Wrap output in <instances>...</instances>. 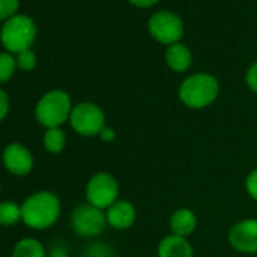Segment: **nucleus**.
Here are the masks:
<instances>
[{
    "label": "nucleus",
    "instance_id": "9",
    "mask_svg": "<svg viewBox=\"0 0 257 257\" xmlns=\"http://www.w3.org/2000/svg\"><path fill=\"white\" fill-rule=\"evenodd\" d=\"M150 34L164 44H174L183 35V25L180 19L171 13H158L150 19Z\"/></svg>",
    "mask_w": 257,
    "mask_h": 257
},
{
    "label": "nucleus",
    "instance_id": "18",
    "mask_svg": "<svg viewBox=\"0 0 257 257\" xmlns=\"http://www.w3.org/2000/svg\"><path fill=\"white\" fill-rule=\"evenodd\" d=\"M85 257H116V254L106 242H94L85 249Z\"/></svg>",
    "mask_w": 257,
    "mask_h": 257
},
{
    "label": "nucleus",
    "instance_id": "17",
    "mask_svg": "<svg viewBox=\"0 0 257 257\" xmlns=\"http://www.w3.org/2000/svg\"><path fill=\"white\" fill-rule=\"evenodd\" d=\"M22 219V206L13 201L0 203V224L14 225Z\"/></svg>",
    "mask_w": 257,
    "mask_h": 257
},
{
    "label": "nucleus",
    "instance_id": "13",
    "mask_svg": "<svg viewBox=\"0 0 257 257\" xmlns=\"http://www.w3.org/2000/svg\"><path fill=\"white\" fill-rule=\"evenodd\" d=\"M170 228H171L173 234L182 236V237H188L197 228V216H195V213L191 209H188V207L177 209L171 215Z\"/></svg>",
    "mask_w": 257,
    "mask_h": 257
},
{
    "label": "nucleus",
    "instance_id": "24",
    "mask_svg": "<svg viewBox=\"0 0 257 257\" xmlns=\"http://www.w3.org/2000/svg\"><path fill=\"white\" fill-rule=\"evenodd\" d=\"M10 110V98L5 91L0 89V121H2Z\"/></svg>",
    "mask_w": 257,
    "mask_h": 257
},
{
    "label": "nucleus",
    "instance_id": "19",
    "mask_svg": "<svg viewBox=\"0 0 257 257\" xmlns=\"http://www.w3.org/2000/svg\"><path fill=\"white\" fill-rule=\"evenodd\" d=\"M16 65L17 62L11 55L0 53V82H7L8 79H11V76L14 74Z\"/></svg>",
    "mask_w": 257,
    "mask_h": 257
},
{
    "label": "nucleus",
    "instance_id": "21",
    "mask_svg": "<svg viewBox=\"0 0 257 257\" xmlns=\"http://www.w3.org/2000/svg\"><path fill=\"white\" fill-rule=\"evenodd\" d=\"M19 8V0H0V20L8 19Z\"/></svg>",
    "mask_w": 257,
    "mask_h": 257
},
{
    "label": "nucleus",
    "instance_id": "3",
    "mask_svg": "<svg viewBox=\"0 0 257 257\" xmlns=\"http://www.w3.org/2000/svg\"><path fill=\"white\" fill-rule=\"evenodd\" d=\"M73 106L71 98L64 91H50L43 95L35 107V116L38 122L47 128L61 127L65 121H70Z\"/></svg>",
    "mask_w": 257,
    "mask_h": 257
},
{
    "label": "nucleus",
    "instance_id": "4",
    "mask_svg": "<svg viewBox=\"0 0 257 257\" xmlns=\"http://www.w3.org/2000/svg\"><path fill=\"white\" fill-rule=\"evenodd\" d=\"M70 124L73 131L82 137H98L106 127V116L101 107L94 103L85 101L73 107L70 115Z\"/></svg>",
    "mask_w": 257,
    "mask_h": 257
},
{
    "label": "nucleus",
    "instance_id": "23",
    "mask_svg": "<svg viewBox=\"0 0 257 257\" xmlns=\"http://www.w3.org/2000/svg\"><path fill=\"white\" fill-rule=\"evenodd\" d=\"M246 85L251 91L257 92V62H254L246 71Z\"/></svg>",
    "mask_w": 257,
    "mask_h": 257
},
{
    "label": "nucleus",
    "instance_id": "26",
    "mask_svg": "<svg viewBox=\"0 0 257 257\" xmlns=\"http://www.w3.org/2000/svg\"><path fill=\"white\" fill-rule=\"evenodd\" d=\"M47 257H68V251H67L65 246L59 245V246L52 248V251H50V254Z\"/></svg>",
    "mask_w": 257,
    "mask_h": 257
},
{
    "label": "nucleus",
    "instance_id": "22",
    "mask_svg": "<svg viewBox=\"0 0 257 257\" xmlns=\"http://www.w3.org/2000/svg\"><path fill=\"white\" fill-rule=\"evenodd\" d=\"M245 189L248 195L257 201V168H254L245 179Z\"/></svg>",
    "mask_w": 257,
    "mask_h": 257
},
{
    "label": "nucleus",
    "instance_id": "16",
    "mask_svg": "<svg viewBox=\"0 0 257 257\" xmlns=\"http://www.w3.org/2000/svg\"><path fill=\"white\" fill-rule=\"evenodd\" d=\"M67 138L65 134L61 127H53V128H47V132L44 135V147L47 152L50 153H61L65 147Z\"/></svg>",
    "mask_w": 257,
    "mask_h": 257
},
{
    "label": "nucleus",
    "instance_id": "2",
    "mask_svg": "<svg viewBox=\"0 0 257 257\" xmlns=\"http://www.w3.org/2000/svg\"><path fill=\"white\" fill-rule=\"evenodd\" d=\"M219 92L218 80L206 73L192 74L179 88L180 101L191 109H203L212 104Z\"/></svg>",
    "mask_w": 257,
    "mask_h": 257
},
{
    "label": "nucleus",
    "instance_id": "5",
    "mask_svg": "<svg viewBox=\"0 0 257 257\" xmlns=\"http://www.w3.org/2000/svg\"><path fill=\"white\" fill-rule=\"evenodd\" d=\"M37 35V28L34 22L26 16H17L10 19L2 29L4 46L14 53L28 50L34 43Z\"/></svg>",
    "mask_w": 257,
    "mask_h": 257
},
{
    "label": "nucleus",
    "instance_id": "14",
    "mask_svg": "<svg viewBox=\"0 0 257 257\" xmlns=\"http://www.w3.org/2000/svg\"><path fill=\"white\" fill-rule=\"evenodd\" d=\"M192 56L188 47L182 44H173L167 50V62L174 71H186L191 65Z\"/></svg>",
    "mask_w": 257,
    "mask_h": 257
},
{
    "label": "nucleus",
    "instance_id": "10",
    "mask_svg": "<svg viewBox=\"0 0 257 257\" xmlns=\"http://www.w3.org/2000/svg\"><path fill=\"white\" fill-rule=\"evenodd\" d=\"M4 165L14 176H26L32 171V153L19 143L10 144L4 152Z\"/></svg>",
    "mask_w": 257,
    "mask_h": 257
},
{
    "label": "nucleus",
    "instance_id": "11",
    "mask_svg": "<svg viewBox=\"0 0 257 257\" xmlns=\"http://www.w3.org/2000/svg\"><path fill=\"white\" fill-rule=\"evenodd\" d=\"M106 221L115 230H127L137 221V209L127 200H116L106 210Z\"/></svg>",
    "mask_w": 257,
    "mask_h": 257
},
{
    "label": "nucleus",
    "instance_id": "15",
    "mask_svg": "<svg viewBox=\"0 0 257 257\" xmlns=\"http://www.w3.org/2000/svg\"><path fill=\"white\" fill-rule=\"evenodd\" d=\"M14 257H47V254L40 240L26 237L16 245Z\"/></svg>",
    "mask_w": 257,
    "mask_h": 257
},
{
    "label": "nucleus",
    "instance_id": "1",
    "mask_svg": "<svg viewBox=\"0 0 257 257\" xmlns=\"http://www.w3.org/2000/svg\"><path fill=\"white\" fill-rule=\"evenodd\" d=\"M59 215L61 201L49 191L37 192L22 204V219L31 228H49L58 221Z\"/></svg>",
    "mask_w": 257,
    "mask_h": 257
},
{
    "label": "nucleus",
    "instance_id": "12",
    "mask_svg": "<svg viewBox=\"0 0 257 257\" xmlns=\"http://www.w3.org/2000/svg\"><path fill=\"white\" fill-rule=\"evenodd\" d=\"M158 257H194V248L188 237L171 233L159 242Z\"/></svg>",
    "mask_w": 257,
    "mask_h": 257
},
{
    "label": "nucleus",
    "instance_id": "8",
    "mask_svg": "<svg viewBox=\"0 0 257 257\" xmlns=\"http://www.w3.org/2000/svg\"><path fill=\"white\" fill-rule=\"evenodd\" d=\"M228 243L239 252L257 254V219L246 218L236 222L228 231Z\"/></svg>",
    "mask_w": 257,
    "mask_h": 257
},
{
    "label": "nucleus",
    "instance_id": "7",
    "mask_svg": "<svg viewBox=\"0 0 257 257\" xmlns=\"http://www.w3.org/2000/svg\"><path fill=\"white\" fill-rule=\"evenodd\" d=\"M107 225L106 212L89 204H79L71 213V228L83 237H94L103 233Z\"/></svg>",
    "mask_w": 257,
    "mask_h": 257
},
{
    "label": "nucleus",
    "instance_id": "20",
    "mask_svg": "<svg viewBox=\"0 0 257 257\" xmlns=\"http://www.w3.org/2000/svg\"><path fill=\"white\" fill-rule=\"evenodd\" d=\"M17 65H19L22 70H25V71H29V70L35 68V65H37L35 53H34L32 50H29V49L20 52L19 56H17Z\"/></svg>",
    "mask_w": 257,
    "mask_h": 257
},
{
    "label": "nucleus",
    "instance_id": "25",
    "mask_svg": "<svg viewBox=\"0 0 257 257\" xmlns=\"http://www.w3.org/2000/svg\"><path fill=\"white\" fill-rule=\"evenodd\" d=\"M115 135H116V134H115L113 128L106 125V127L103 128V131H101V134H100L98 137H100V140H101L103 143H112V141L115 140Z\"/></svg>",
    "mask_w": 257,
    "mask_h": 257
},
{
    "label": "nucleus",
    "instance_id": "27",
    "mask_svg": "<svg viewBox=\"0 0 257 257\" xmlns=\"http://www.w3.org/2000/svg\"><path fill=\"white\" fill-rule=\"evenodd\" d=\"M158 0H131V4H134V5H137V7H150V5H153V4H156Z\"/></svg>",
    "mask_w": 257,
    "mask_h": 257
},
{
    "label": "nucleus",
    "instance_id": "6",
    "mask_svg": "<svg viewBox=\"0 0 257 257\" xmlns=\"http://www.w3.org/2000/svg\"><path fill=\"white\" fill-rule=\"evenodd\" d=\"M119 195V185L116 179L104 171L95 173L86 185V203L106 210Z\"/></svg>",
    "mask_w": 257,
    "mask_h": 257
},
{
    "label": "nucleus",
    "instance_id": "28",
    "mask_svg": "<svg viewBox=\"0 0 257 257\" xmlns=\"http://www.w3.org/2000/svg\"><path fill=\"white\" fill-rule=\"evenodd\" d=\"M255 257H257V254H255Z\"/></svg>",
    "mask_w": 257,
    "mask_h": 257
}]
</instances>
